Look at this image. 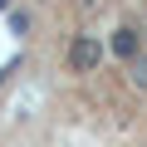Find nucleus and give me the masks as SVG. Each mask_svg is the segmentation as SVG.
Segmentation results:
<instances>
[{
  "label": "nucleus",
  "instance_id": "39448f33",
  "mask_svg": "<svg viewBox=\"0 0 147 147\" xmlns=\"http://www.w3.org/2000/svg\"><path fill=\"white\" fill-rule=\"evenodd\" d=\"M0 79H5V69H0Z\"/></svg>",
  "mask_w": 147,
  "mask_h": 147
},
{
  "label": "nucleus",
  "instance_id": "f257e3e1",
  "mask_svg": "<svg viewBox=\"0 0 147 147\" xmlns=\"http://www.w3.org/2000/svg\"><path fill=\"white\" fill-rule=\"evenodd\" d=\"M103 44H98V34H74V44H69V69L74 74H98V64H103Z\"/></svg>",
  "mask_w": 147,
  "mask_h": 147
},
{
  "label": "nucleus",
  "instance_id": "20e7f679",
  "mask_svg": "<svg viewBox=\"0 0 147 147\" xmlns=\"http://www.w3.org/2000/svg\"><path fill=\"white\" fill-rule=\"evenodd\" d=\"M10 25H15V34H30V15H20V10H15V15H10Z\"/></svg>",
  "mask_w": 147,
  "mask_h": 147
},
{
  "label": "nucleus",
  "instance_id": "f03ea898",
  "mask_svg": "<svg viewBox=\"0 0 147 147\" xmlns=\"http://www.w3.org/2000/svg\"><path fill=\"white\" fill-rule=\"evenodd\" d=\"M113 54H118V59H127V64H132V59H137V54H142V34H137V30H132V25H123V30H113Z\"/></svg>",
  "mask_w": 147,
  "mask_h": 147
},
{
  "label": "nucleus",
  "instance_id": "7ed1b4c3",
  "mask_svg": "<svg viewBox=\"0 0 147 147\" xmlns=\"http://www.w3.org/2000/svg\"><path fill=\"white\" fill-rule=\"evenodd\" d=\"M132 84H137V88H147V59H142V54L132 59Z\"/></svg>",
  "mask_w": 147,
  "mask_h": 147
}]
</instances>
